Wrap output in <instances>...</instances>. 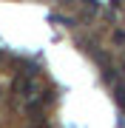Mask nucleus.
Returning a JSON list of instances; mask_svg holds the SVG:
<instances>
[{
    "label": "nucleus",
    "instance_id": "nucleus-3",
    "mask_svg": "<svg viewBox=\"0 0 125 128\" xmlns=\"http://www.w3.org/2000/svg\"><path fill=\"white\" fill-rule=\"evenodd\" d=\"M111 3H114V6H120V0H111Z\"/></svg>",
    "mask_w": 125,
    "mask_h": 128
},
{
    "label": "nucleus",
    "instance_id": "nucleus-1",
    "mask_svg": "<svg viewBox=\"0 0 125 128\" xmlns=\"http://www.w3.org/2000/svg\"><path fill=\"white\" fill-rule=\"evenodd\" d=\"M14 88H17V91L26 97V100H34V94H37V86H34V80H31V71H28V74H20V77L14 80Z\"/></svg>",
    "mask_w": 125,
    "mask_h": 128
},
{
    "label": "nucleus",
    "instance_id": "nucleus-2",
    "mask_svg": "<svg viewBox=\"0 0 125 128\" xmlns=\"http://www.w3.org/2000/svg\"><path fill=\"white\" fill-rule=\"evenodd\" d=\"M117 102L125 108V86H117Z\"/></svg>",
    "mask_w": 125,
    "mask_h": 128
}]
</instances>
